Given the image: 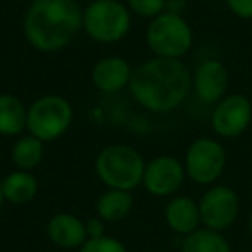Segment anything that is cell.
Masks as SVG:
<instances>
[{
  "mask_svg": "<svg viewBox=\"0 0 252 252\" xmlns=\"http://www.w3.org/2000/svg\"><path fill=\"white\" fill-rule=\"evenodd\" d=\"M251 252H252V251H251Z\"/></svg>",
  "mask_w": 252,
  "mask_h": 252,
  "instance_id": "cell-27",
  "label": "cell"
},
{
  "mask_svg": "<svg viewBox=\"0 0 252 252\" xmlns=\"http://www.w3.org/2000/svg\"><path fill=\"white\" fill-rule=\"evenodd\" d=\"M85 228H87L88 238H98L105 235V221L100 220L98 216L88 218V220L85 221Z\"/></svg>",
  "mask_w": 252,
  "mask_h": 252,
  "instance_id": "cell-23",
  "label": "cell"
},
{
  "mask_svg": "<svg viewBox=\"0 0 252 252\" xmlns=\"http://www.w3.org/2000/svg\"><path fill=\"white\" fill-rule=\"evenodd\" d=\"M180 252H231V247L221 231L199 228L187 235Z\"/></svg>",
  "mask_w": 252,
  "mask_h": 252,
  "instance_id": "cell-19",
  "label": "cell"
},
{
  "mask_svg": "<svg viewBox=\"0 0 252 252\" xmlns=\"http://www.w3.org/2000/svg\"><path fill=\"white\" fill-rule=\"evenodd\" d=\"M145 42L156 57L180 59L193 43V33L182 14L164 11L151 19L145 30Z\"/></svg>",
  "mask_w": 252,
  "mask_h": 252,
  "instance_id": "cell-5",
  "label": "cell"
},
{
  "mask_svg": "<svg viewBox=\"0 0 252 252\" xmlns=\"http://www.w3.org/2000/svg\"><path fill=\"white\" fill-rule=\"evenodd\" d=\"M83 9L78 0H33L23 19L28 43L43 54L66 49L81 30Z\"/></svg>",
  "mask_w": 252,
  "mask_h": 252,
  "instance_id": "cell-2",
  "label": "cell"
},
{
  "mask_svg": "<svg viewBox=\"0 0 252 252\" xmlns=\"http://www.w3.org/2000/svg\"><path fill=\"white\" fill-rule=\"evenodd\" d=\"M164 220L176 235H183V237L199 230V224L202 223L199 204L187 195L171 197V200L166 204Z\"/></svg>",
  "mask_w": 252,
  "mask_h": 252,
  "instance_id": "cell-14",
  "label": "cell"
},
{
  "mask_svg": "<svg viewBox=\"0 0 252 252\" xmlns=\"http://www.w3.org/2000/svg\"><path fill=\"white\" fill-rule=\"evenodd\" d=\"M2 193H4L5 202L23 206V204L32 202L36 197L38 182L32 171L16 169L2 180Z\"/></svg>",
  "mask_w": 252,
  "mask_h": 252,
  "instance_id": "cell-17",
  "label": "cell"
},
{
  "mask_svg": "<svg viewBox=\"0 0 252 252\" xmlns=\"http://www.w3.org/2000/svg\"><path fill=\"white\" fill-rule=\"evenodd\" d=\"M4 202H5V199H4V193H2V180H0V213H2Z\"/></svg>",
  "mask_w": 252,
  "mask_h": 252,
  "instance_id": "cell-25",
  "label": "cell"
},
{
  "mask_svg": "<svg viewBox=\"0 0 252 252\" xmlns=\"http://www.w3.org/2000/svg\"><path fill=\"white\" fill-rule=\"evenodd\" d=\"M185 166L173 156H158L145 162L142 187L154 197H171L185 182Z\"/></svg>",
  "mask_w": 252,
  "mask_h": 252,
  "instance_id": "cell-9",
  "label": "cell"
},
{
  "mask_svg": "<svg viewBox=\"0 0 252 252\" xmlns=\"http://www.w3.org/2000/svg\"><path fill=\"white\" fill-rule=\"evenodd\" d=\"M135 199L131 192L118 189H107L95 202V211L105 223H119L126 220L133 211Z\"/></svg>",
  "mask_w": 252,
  "mask_h": 252,
  "instance_id": "cell-15",
  "label": "cell"
},
{
  "mask_svg": "<svg viewBox=\"0 0 252 252\" xmlns=\"http://www.w3.org/2000/svg\"><path fill=\"white\" fill-rule=\"evenodd\" d=\"M133 67L119 56H107L97 61L92 69V83L104 94H118L130 87Z\"/></svg>",
  "mask_w": 252,
  "mask_h": 252,
  "instance_id": "cell-12",
  "label": "cell"
},
{
  "mask_svg": "<svg viewBox=\"0 0 252 252\" xmlns=\"http://www.w3.org/2000/svg\"><path fill=\"white\" fill-rule=\"evenodd\" d=\"M200 221L204 228L223 231L237 221L240 199L237 192L226 185H214L202 195L199 202Z\"/></svg>",
  "mask_w": 252,
  "mask_h": 252,
  "instance_id": "cell-8",
  "label": "cell"
},
{
  "mask_svg": "<svg viewBox=\"0 0 252 252\" xmlns=\"http://www.w3.org/2000/svg\"><path fill=\"white\" fill-rule=\"evenodd\" d=\"M252 121V104L245 95L231 94L216 104L211 116V125L216 135L235 138L249 128Z\"/></svg>",
  "mask_w": 252,
  "mask_h": 252,
  "instance_id": "cell-10",
  "label": "cell"
},
{
  "mask_svg": "<svg viewBox=\"0 0 252 252\" xmlns=\"http://www.w3.org/2000/svg\"><path fill=\"white\" fill-rule=\"evenodd\" d=\"M226 5L238 18L252 19V0H226Z\"/></svg>",
  "mask_w": 252,
  "mask_h": 252,
  "instance_id": "cell-22",
  "label": "cell"
},
{
  "mask_svg": "<svg viewBox=\"0 0 252 252\" xmlns=\"http://www.w3.org/2000/svg\"><path fill=\"white\" fill-rule=\"evenodd\" d=\"M131 97L151 112H171L187 100L192 90V74L182 59L152 57L133 69Z\"/></svg>",
  "mask_w": 252,
  "mask_h": 252,
  "instance_id": "cell-1",
  "label": "cell"
},
{
  "mask_svg": "<svg viewBox=\"0 0 252 252\" xmlns=\"http://www.w3.org/2000/svg\"><path fill=\"white\" fill-rule=\"evenodd\" d=\"M43 154H45V144L33 137L32 133L21 135L11 149L12 162L16 168L23 171H33L35 168H38L40 162L43 161Z\"/></svg>",
  "mask_w": 252,
  "mask_h": 252,
  "instance_id": "cell-18",
  "label": "cell"
},
{
  "mask_svg": "<svg viewBox=\"0 0 252 252\" xmlns=\"http://www.w3.org/2000/svg\"><path fill=\"white\" fill-rule=\"evenodd\" d=\"M126 5L131 14L144 19H154L166 11V0H126Z\"/></svg>",
  "mask_w": 252,
  "mask_h": 252,
  "instance_id": "cell-20",
  "label": "cell"
},
{
  "mask_svg": "<svg viewBox=\"0 0 252 252\" xmlns=\"http://www.w3.org/2000/svg\"><path fill=\"white\" fill-rule=\"evenodd\" d=\"M185 7V0H166V11L182 14V9Z\"/></svg>",
  "mask_w": 252,
  "mask_h": 252,
  "instance_id": "cell-24",
  "label": "cell"
},
{
  "mask_svg": "<svg viewBox=\"0 0 252 252\" xmlns=\"http://www.w3.org/2000/svg\"><path fill=\"white\" fill-rule=\"evenodd\" d=\"M47 237L61 249H80L88 240L85 221L69 213L54 214L47 223Z\"/></svg>",
  "mask_w": 252,
  "mask_h": 252,
  "instance_id": "cell-13",
  "label": "cell"
},
{
  "mask_svg": "<svg viewBox=\"0 0 252 252\" xmlns=\"http://www.w3.org/2000/svg\"><path fill=\"white\" fill-rule=\"evenodd\" d=\"M131 28V12L119 0H92L83 9L81 30L97 43H116Z\"/></svg>",
  "mask_w": 252,
  "mask_h": 252,
  "instance_id": "cell-4",
  "label": "cell"
},
{
  "mask_svg": "<svg viewBox=\"0 0 252 252\" xmlns=\"http://www.w3.org/2000/svg\"><path fill=\"white\" fill-rule=\"evenodd\" d=\"M80 252H128V249L118 238L104 235L98 238H88L80 247Z\"/></svg>",
  "mask_w": 252,
  "mask_h": 252,
  "instance_id": "cell-21",
  "label": "cell"
},
{
  "mask_svg": "<svg viewBox=\"0 0 252 252\" xmlns=\"http://www.w3.org/2000/svg\"><path fill=\"white\" fill-rule=\"evenodd\" d=\"M230 83V74L221 61L207 59L197 66L192 76V87L197 97L206 104H218L224 97Z\"/></svg>",
  "mask_w": 252,
  "mask_h": 252,
  "instance_id": "cell-11",
  "label": "cell"
},
{
  "mask_svg": "<svg viewBox=\"0 0 252 252\" xmlns=\"http://www.w3.org/2000/svg\"><path fill=\"white\" fill-rule=\"evenodd\" d=\"M145 161L131 145L112 144L104 147L95 159V173L107 189L133 192L142 185Z\"/></svg>",
  "mask_w": 252,
  "mask_h": 252,
  "instance_id": "cell-3",
  "label": "cell"
},
{
  "mask_svg": "<svg viewBox=\"0 0 252 252\" xmlns=\"http://www.w3.org/2000/svg\"><path fill=\"white\" fill-rule=\"evenodd\" d=\"M28 107L12 94H0V135L18 137L26 130Z\"/></svg>",
  "mask_w": 252,
  "mask_h": 252,
  "instance_id": "cell-16",
  "label": "cell"
},
{
  "mask_svg": "<svg viewBox=\"0 0 252 252\" xmlns=\"http://www.w3.org/2000/svg\"><path fill=\"white\" fill-rule=\"evenodd\" d=\"M249 231H251V235H252V214H251V218H249Z\"/></svg>",
  "mask_w": 252,
  "mask_h": 252,
  "instance_id": "cell-26",
  "label": "cell"
},
{
  "mask_svg": "<svg viewBox=\"0 0 252 252\" xmlns=\"http://www.w3.org/2000/svg\"><path fill=\"white\" fill-rule=\"evenodd\" d=\"M185 173L197 185H211L224 171L226 151L218 140L202 137L189 145L185 154Z\"/></svg>",
  "mask_w": 252,
  "mask_h": 252,
  "instance_id": "cell-7",
  "label": "cell"
},
{
  "mask_svg": "<svg viewBox=\"0 0 252 252\" xmlns=\"http://www.w3.org/2000/svg\"><path fill=\"white\" fill-rule=\"evenodd\" d=\"M73 118V105L67 98L57 94L43 95L28 107L26 130L43 144H49L69 130Z\"/></svg>",
  "mask_w": 252,
  "mask_h": 252,
  "instance_id": "cell-6",
  "label": "cell"
}]
</instances>
